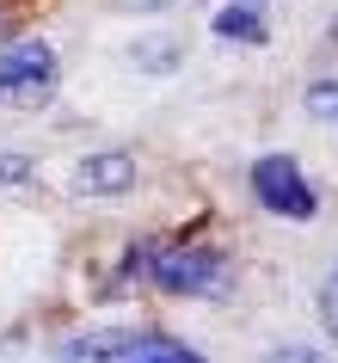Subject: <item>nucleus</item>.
<instances>
[{
	"label": "nucleus",
	"instance_id": "1",
	"mask_svg": "<svg viewBox=\"0 0 338 363\" xmlns=\"http://www.w3.org/2000/svg\"><path fill=\"white\" fill-rule=\"evenodd\" d=\"M135 252H142V284H154L172 302H209L234 284L227 252L209 240H135Z\"/></svg>",
	"mask_w": 338,
	"mask_h": 363
},
{
	"label": "nucleus",
	"instance_id": "2",
	"mask_svg": "<svg viewBox=\"0 0 338 363\" xmlns=\"http://www.w3.org/2000/svg\"><path fill=\"white\" fill-rule=\"evenodd\" d=\"M62 86V56L50 38H6L0 43V105L43 111Z\"/></svg>",
	"mask_w": 338,
	"mask_h": 363
},
{
	"label": "nucleus",
	"instance_id": "3",
	"mask_svg": "<svg viewBox=\"0 0 338 363\" xmlns=\"http://www.w3.org/2000/svg\"><path fill=\"white\" fill-rule=\"evenodd\" d=\"M246 191L259 203L264 216H277V222H314L320 216V185L308 179L295 154H259L252 167H246Z\"/></svg>",
	"mask_w": 338,
	"mask_h": 363
},
{
	"label": "nucleus",
	"instance_id": "4",
	"mask_svg": "<svg viewBox=\"0 0 338 363\" xmlns=\"http://www.w3.org/2000/svg\"><path fill=\"white\" fill-rule=\"evenodd\" d=\"M62 363H209L179 333H86L62 345Z\"/></svg>",
	"mask_w": 338,
	"mask_h": 363
},
{
	"label": "nucleus",
	"instance_id": "5",
	"mask_svg": "<svg viewBox=\"0 0 338 363\" xmlns=\"http://www.w3.org/2000/svg\"><path fill=\"white\" fill-rule=\"evenodd\" d=\"M68 191L74 197H123V191H135V154L130 148H98L86 160H74Z\"/></svg>",
	"mask_w": 338,
	"mask_h": 363
},
{
	"label": "nucleus",
	"instance_id": "6",
	"mask_svg": "<svg viewBox=\"0 0 338 363\" xmlns=\"http://www.w3.org/2000/svg\"><path fill=\"white\" fill-rule=\"evenodd\" d=\"M209 31H215L222 43H240V50L271 43V19H264V6H215V13H209Z\"/></svg>",
	"mask_w": 338,
	"mask_h": 363
},
{
	"label": "nucleus",
	"instance_id": "7",
	"mask_svg": "<svg viewBox=\"0 0 338 363\" xmlns=\"http://www.w3.org/2000/svg\"><path fill=\"white\" fill-rule=\"evenodd\" d=\"M308 111L314 117H326V123H338V80H308Z\"/></svg>",
	"mask_w": 338,
	"mask_h": 363
},
{
	"label": "nucleus",
	"instance_id": "8",
	"mask_svg": "<svg viewBox=\"0 0 338 363\" xmlns=\"http://www.w3.org/2000/svg\"><path fill=\"white\" fill-rule=\"evenodd\" d=\"M320 326H326V339H338V259L320 277Z\"/></svg>",
	"mask_w": 338,
	"mask_h": 363
},
{
	"label": "nucleus",
	"instance_id": "9",
	"mask_svg": "<svg viewBox=\"0 0 338 363\" xmlns=\"http://www.w3.org/2000/svg\"><path fill=\"white\" fill-rule=\"evenodd\" d=\"M31 179H38V167L25 154H0V185H31Z\"/></svg>",
	"mask_w": 338,
	"mask_h": 363
},
{
	"label": "nucleus",
	"instance_id": "10",
	"mask_svg": "<svg viewBox=\"0 0 338 363\" xmlns=\"http://www.w3.org/2000/svg\"><path fill=\"white\" fill-rule=\"evenodd\" d=\"M264 363H326L314 345H277V351H264Z\"/></svg>",
	"mask_w": 338,
	"mask_h": 363
},
{
	"label": "nucleus",
	"instance_id": "11",
	"mask_svg": "<svg viewBox=\"0 0 338 363\" xmlns=\"http://www.w3.org/2000/svg\"><path fill=\"white\" fill-rule=\"evenodd\" d=\"M215 6H271V0H215Z\"/></svg>",
	"mask_w": 338,
	"mask_h": 363
},
{
	"label": "nucleus",
	"instance_id": "12",
	"mask_svg": "<svg viewBox=\"0 0 338 363\" xmlns=\"http://www.w3.org/2000/svg\"><path fill=\"white\" fill-rule=\"evenodd\" d=\"M6 38H13V19H6V13H0V43H6Z\"/></svg>",
	"mask_w": 338,
	"mask_h": 363
},
{
	"label": "nucleus",
	"instance_id": "13",
	"mask_svg": "<svg viewBox=\"0 0 338 363\" xmlns=\"http://www.w3.org/2000/svg\"><path fill=\"white\" fill-rule=\"evenodd\" d=\"M332 38H338V31H332Z\"/></svg>",
	"mask_w": 338,
	"mask_h": 363
}]
</instances>
